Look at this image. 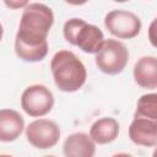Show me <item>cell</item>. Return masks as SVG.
I'll return each mask as SVG.
<instances>
[{
	"mask_svg": "<svg viewBox=\"0 0 157 157\" xmlns=\"http://www.w3.org/2000/svg\"><path fill=\"white\" fill-rule=\"evenodd\" d=\"M132 76L135 82L141 88H157V58L141 56L134 65Z\"/></svg>",
	"mask_w": 157,
	"mask_h": 157,
	"instance_id": "30bf717a",
	"label": "cell"
},
{
	"mask_svg": "<svg viewBox=\"0 0 157 157\" xmlns=\"http://www.w3.org/2000/svg\"><path fill=\"white\" fill-rule=\"evenodd\" d=\"M63 33L66 42L87 54H97L105 42L99 27L77 17L70 18L64 23Z\"/></svg>",
	"mask_w": 157,
	"mask_h": 157,
	"instance_id": "3957f363",
	"label": "cell"
},
{
	"mask_svg": "<svg viewBox=\"0 0 157 157\" xmlns=\"http://www.w3.org/2000/svg\"><path fill=\"white\" fill-rule=\"evenodd\" d=\"M44 157H55V156H44Z\"/></svg>",
	"mask_w": 157,
	"mask_h": 157,
	"instance_id": "d6986e66",
	"label": "cell"
},
{
	"mask_svg": "<svg viewBox=\"0 0 157 157\" xmlns=\"http://www.w3.org/2000/svg\"><path fill=\"white\" fill-rule=\"evenodd\" d=\"M104 26L110 34L120 39L135 38L142 27L137 15L129 10L117 9L109 11L104 17Z\"/></svg>",
	"mask_w": 157,
	"mask_h": 157,
	"instance_id": "5b68a950",
	"label": "cell"
},
{
	"mask_svg": "<svg viewBox=\"0 0 157 157\" xmlns=\"http://www.w3.org/2000/svg\"><path fill=\"white\" fill-rule=\"evenodd\" d=\"M129 139L139 146L152 147L157 145V124L144 119L134 118L128 129Z\"/></svg>",
	"mask_w": 157,
	"mask_h": 157,
	"instance_id": "ba28073f",
	"label": "cell"
},
{
	"mask_svg": "<svg viewBox=\"0 0 157 157\" xmlns=\"http://www.w3.org/2000/svg\"><path fill=\"white\" fill-rule=\"evenodd\" d=\"M112 157H132V156L129 155V153H125V152H120V153H115V155H113Z\"/></svg>",
	"mask_w": 157,
	"mask_h": 157,
	"instance_id": "2e32d148",
	"label": "cell"
},
{
	"mask_svg": "<svg viewBox=\"0 0 157 157\" xmlns=\"http://www.w3.org/2000/svg\"><path fill=\"white\" fill-rule=\"evenodd\" d=\"M147 37L152 47L157 48V17L150 23L148 31H147Z\"/></svg>",
	"mask_w": 157,
	"mask_h": 157,
	"instance_id": "5bb4252c",
	"label": "cell"
},
{
	"mask_svg": "<svg viewBox=\"0 0 157 157\" xmlns=\"http://www.w3.org/2000/svg\"><path fill=\"white\" fill-rule=\"evenodd\" d=\"M134 118H144L157 124V93H146L137 99Z\"/></svg>",
	"mask_w": 157,
	"mask_h": 157,
	"instance_id": "4fadbf2b",
	"label": "cell"
},
{
	"mask_svg": "<svg viewBox=\"0 0 157 157\" xmlns=\"http://www.w3.org/2000/svg\"><path fill=\"white\" fill-rule=\"evenodd\" d=\"M29 2H27V1H17V2H12V1H5V5L6 6H10V7H13V9H17V7H21V6H27Z\"/></svg>",
	"mask_w": 157,
	"mask_h": 157,
	"instance_id": "9a60e30c",
	"label": "cell"
},
{
	"mask_svg": "<svg viewBox=\"0 0 157 157\" xmlns=\"http://www.w3.org/2000/svg\"><path fill=\"white\" fill-rule=\"evenodd\" d=\"M152 157H157V145H156V147H155V150H153V153H152Z\"/></svg>",
	"mask_w": 157,
	"mask_h": 157,
	"instance_id": "e0dca14e",
	"label": "cell"
},
{
	"mask_svg": "<svg viewBox=\"0 0 157 157\" xmlns=\"http://www.w3.org/2000/svg\"><path fill=\"white\" fill-rule=\"evenodd\" d=\"M54 105V96L44 85H31L21 94V108L33 118L47 115Z\"/></svg>",
	"mask_w": 157,
	"mask_h": 157,
	"instance_id": "8992f818",
	"label": "cell"
},
{
	"mask_svg": "<svg viewBox=\"0 0 157 157\" xmlns=\"http://www.w3.org/2000/svg\"><path fill=\"white\" fill-rule=\"evenodd\" d=\"M23 129L25 120L17 110L7 108L0 110V140L2 142H12L17 140Z\"/></svg>",
	"mask_w": 157,
	"mask_h": 157,
	"instance_id": "8fae6325",
	"label": "cell"
},
{
	"mask_svg": "<svg viewBox=\"0 0 157 157\" xmlns=\"http://www.w3.org/2000/svg\"><path fill=\"white\" fill-rule=\"evenodd\" d=\"M0 157H12V156H10V155H1Z\"/></svg>",
	"mask_w": 157,
	"mask_h": 157,
	"instance_id": "ac0fdd59",
	"label": "cell"
},
{
	"mask_svg": "<svg viewBox=\"0 0 157 157\" xmlns=\"http://www.w3.org/2000/svg\"><path fill=\"white\" fill-rule=\"evenodd\" d=\"M54 23V13L42 2H29L22 12L15 37V53L27 63L42 61L48 54V33Z\"/></svg>",
	"mask_w": 157,
	"mask_h": 157,
	"instance_id": "6da1fadb",
	"label": "cell"
},
{
	"mask_svg": "<svg viewBox=\"0 0 157 157\" xmlns=\"http://www.w3.org/2000/svg\"><path fill=\"white\" fill-rule=\"evenodd\" d=\"M63 152L65 157H94L96 142L85 132H74L65 139Z\"/></svg>",
	"mask_w": 157,
	"mask_h": 157,
	"instance_id": "9c48e42d",
	"label": "cell"
},
{
	"mask_svg": "<svg viewBox=\"0 0 157 157\" xmlns=\"http://www.w3.org/2000/svg\"><path fill=\"white\" fill-rule=\"evenodd\" d=\"M119 123L112 117H103L96 120L90 128L91 139L98 145L113 142L119 135Z\"/></svg>",
	"mask_w": 157,
	"mask_h": 157,
	"instance_id": "7c38bea8",
	"label": "cell"
},
{
	"mask_svg": "<svg viewBox=\"0 0 157 157\" xmlns=\"http://www.w3.org/2000/svg\"><path fill=\"white\" fill-rule=\"evenodd\" d=\"M27 141L36 148L48 150L54 147L60 139L59 125L49 119L39 118L26 128Z\"/></svg>",
	"mask_w": 157,
	"mask_h": 157,
	"instance_id": "52a82bcc",
	"label": "cell"
},
{
	"mask_svg": "<svg viewBox=\"0 0 157 157\" xmlns=\"http://www.w3.org/2000/svg\"><path fill=\"white\" fill-rule=\"evenodd\" d=\"M97 67L107 75H118L128 65L129 50L118 39H105L101 50L96 54Z\"/></svg>",
	"mask_w": 157,
	"mask_h": 157,
	"instance_id": "277c9868",
	"label": "cell"
},
{
	"mask_svg": "<svg viewBox=\"0 0 157 157\" xmlns=\"http://www.w3.org/2000/svg\"><path fill=\"white\" fill-rule=\"evenodd\" d=\"M50 71L56 87L63 92H76L86 82L83 63L71 50H59L50 60Z\"/></svg>",
	"mask_w": 157,
	"mask_h": 157,
	"instance_id": "7a4b0ae2",
	"label": "cell"
}]
</instances>
